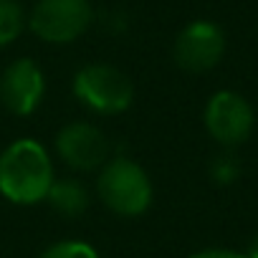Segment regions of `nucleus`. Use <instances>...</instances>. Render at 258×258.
I'll use <instances>...</instances> for the list:
<instances>
[{
    "label": "nucleus",
    "mask_w": 258,
    "mask_h": 258,
    "mask_svg": "<svg viewBox=\"0 0 258 258\" xmlns=\"http://www.w3.org/2000/svg\"><path fill=\"white\" fill-rule=\"evenodd\" d=\"M53 170L41 145L23 140L0 157V192L13 203H36L48 195Z\"/></svg>",
    "instance_id": "f257e3e1"
},
{
    "label": "nucleus",
    "mask_w": 258,
    "mask_h": 258,
    "mask_svg": "<svg viewBox=\"0 0 258 258\" xmlns=\"http://www.w3.org/2000/svg\"><path fill=\"white\" fill-rule=\"evenodd\" d=\"M101 198L104 203L124 215H137L150 205L152 198V187L147 175L142 172V167H137L129 160H114L99 182Z\"/></svg>",
    "instance_id": "f03ea898"
},
{
    "label": "nucleus",
    "mask_w": 258,
    "mask_h": 258,
    "mask_svg": "<svg viewBox=\"0 0 258 258\" xmlns=\"http://www.w3.org/2000/svg\"><path fill=\"white\" fill-rule=\"evenodd\" d=\"M91 23V6L86 0H41L33 11V31L53 43L74 41Z\"/></svg>",
    "instance_id": "7ed1b4c3"
},
{
    "label": "nucleus",
    "mask_w": 258,
    "mask_h": 258,
    "mask_svg": "<svg viewBox=\"0 0 258 258\" xmlns=\"http://www.w3.org/2000/svg\"><path fill=\"white\" fill-rule=\"evenodd\" d=\"M74 89L96 111H121L132 101V84L111 66H89L76 74Z\"/></svg>",
    "instance_id": "20e7f679"
},
{
    "label": "nucleus",
    "mask_w": 258,
    "mask_h": 258,
    "mask_svg": "<svg viewBox=\"0 0 258 258\" xmlns=\"http://www.w3.org/2000/svg\"><path fill=\"white\" fill-rule=\"evenodd\" d=\"M205 124H208V132L218 142L238 145L253 129V109L243 96L233 91H220L210 99L205 109Z\"/></svg>",
    "instance_id": "39448f33"
},
{
    "label": "nucleus",
    "mask_w": 258,
    "mask_h": 258,
    "mask_svg": "<svg viewBox=\"0 0 258 258\" xmlns=\"http://www.w3.org/2000/svg\"><path fill=\"white\" fill-rule=\"evenodd\" d=\"M223 51H225L223 31L208 21L190 23L175 43V58L187 71H205V69L215 66L220 61Z\"/></svg>",
    "instance_id": "423d86ee"
},
{
    "label": "nucleus",
    "mask_w": 258,
    "mask_h": 258,
    "mask_svg": "<svg viewBox=\"0 0 258 258\" xmlns=\"http://www.w3.org/2000/svg\"><path fill=\"white\" fill-rule=\"evenodd\" d=\"M0 96L16 114H31L43 96V76L33 61H16L0 81Z\"/></svg>",
    "instance_id": "0eeeda50"
},
{
    "label": "nucleus",
    "mask_w": 258,
    "mask_h": 258,
    "mask_svg": "<svg viewBox=\"0 0 258 258\" xmlns=\"http://www.w3.org/2000/svg\"><path fill=\"white\" fill-rule=\"evenodd\" d=\"M61 157L76 170H91L106 157V140L89 124H71L58 137Z\"/></svg>",
    "instance_id": "6e6552de"
},
{
    "label": "nucleus",
    "mask_w": 258,
    "mask_h": 258,
    "mask_svg": "<svg viewBox=\"0 0 258 258\" xmlns=\"http://www.w3.org/2000/svg\"><path fill=\"white\" fill-rule=\"evenodd\" d=\"M48 198H51V203H53L61 213H66V215H76V213H81V210L86 208V192H84V187H81L79 182H74V180L53 182L51 190H48Z\"/></svg>",
    "instance_id": "1a4fd4ad"
},
{
    "label": "nucleus",
    "mask_w": 258,
    "mask_h": 258,
    "mask_svg": "<svg viewBox=\"0 0 258 258\" xmlns=\"http://www.w3.org/2000/svg\"><path fill=\"white\" fill-rule=\"evenodd\" d=\"M23 28V11L16 0H0V46L11 43Z\"/></svg>",
    "instance_id": "9d476101"
},
{
    "label": "nucleus",
    "mask_w": 258,
    "mask_h": 258,
    "mask_svg": "<svg viewBox=\"0 0 258 258\" xmlns=\"http://www.w3.org/2000/svg\"><path fill=\"white\" fill-rule=\"evenodd\" d=\"M41 258H99V255L84 243H61L46 250Z\"/></svg>",
    "instance_id": "9b49d317"
},
{
    "label": "nucleus",
    "mask_w": 258,
    "mask_h": 258,
    "mask_svg": "<svg viewBox=\"0 0 258 258\" xmlns=\"http://www.w3.org/2000/svg\"><path fill=\"white\" fill-rule=\"evenodd\" d=\"M238 172H240V165H238V160L233 155H223L213 165V177L218 182H233L238 177Z\"/></svg>",
    "instance_id": "f8f14e48"
},
{
    "label": "nucleus",
    "mask_w": 258,
    "mask_h": 258,
    "mask_svg": "<svg viewBox=\"0 0 258 258\" xmlns=\"http://www.w3.org/2000/svg\"><path fill=\"white\" fill-rule=\"evenodd\" d=\"M192 258H248V255H238V253H228V250H208V253H200Z\"/></svg>",
    "instance_id": "ddd939ff"
},
{
    "label": "nucleus",
    "mask_w": 258,
    "mask_h": 258,
    "mask_svg": "<svg viewBox=\"0 0 258 258\" xmlns=\"http://www.w3.org/2000/svg\"><path fill=\"white\" fill-rule=\"evenodd\" d=\"M248 258H258V238L253 240V245H250V255Z\"/></svg>",
    "instance_id": "4468645a"
}]
</instances>
